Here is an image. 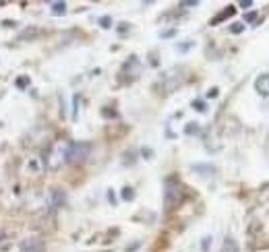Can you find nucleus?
<instances>
[{"instance_id":"obj_1","label":"nucleus","mask_w":269,"mask_h":252,"mask_svg":"<svg viewBox=\"0 0 269 252\" xmlns=\"http://www.w3.org/2000/svg\"><path fill=\"white\" fill-rule=\"evenodd\" d=\"M71 145L69 141H56L54 143V147L50 149V155L46 159L48 168L52 170H58L60 166H64V163H69V151H71Z\"/></svg>"},{"instance_id":"obj_2","label":"nucleus","mask_w":269,"mask_h":252,"mask_svg":"<svg viewBox=\"0 0 269 252\" xmlns=\"http://www.w3.org/2000/svg\"><path fill=\"white\" fill-rule=\"evenodd\" d=\"M185 199V188L182 184L174 178H168L166 184H164V203H166V209H174L178 207Z\"/></svg>"},{"instance_id":"obj_3","label":"nucleus","mask_w":269,"mask_h":252,"mask_svg":"<svg viewBox=\"0 0 269 252\" xmlns=\"http://www.w3.org/2000/svg\"><path fill=\"white\" fill-rule=\"evenodd\" d=\"M89 151H91V145H89V143H73V145H71V151H69V163H73V166L83 163L85 159H87Z\"/></svg>"},{"instance_id":"obj_4","label":"nucleus","mask_w":269,"mask_h":252,"mask_svg":"<svg viewBox=\"0 0 269 252\" xmlns=\"http://www.w3.org/2000/svg\"><path fill=\"white\" fill-rule=\"evenodd\" d=\"M255 89L261 97H269V72H263L257 76L255 81Z\"/></svg>"},{"instance_id":"obj_5","label":"nucleus","mask_w":269,"mask_h":252,"mask_svg":"<svg viewBox=\"0 0 269 252\" xmlns=\"http://www.w3.org/2000/svg\"><path fill=\"white\" fill-rule=\"evenodd\" d=\"M19 246H21V250H23V252H38L41 248V242H39L38 238H27Z\"/></svg>"},{"instance_id":"obj_6","label":"nucleus","mask_w":269,"mask_h":252,"mask_svg":"<svg viewBox=\"0 0 269 252\" xmlns=\"http://www.w3.org/2000/svg\"><path fill=\"white\" fill-rule=\"evenodd\" d=\"M220 252H238V244H236L232 238H226V242L222 244Z\"/></svg>"},{"instance_id":"obj_7","label":"nucleus","mask_w":269,"mask_h":252,"mask_svg":"<svg viewBox=\"0 0 269 252\" xmlns=\"http://www.w3.org/2000/svg\"><path fill=\"white\" fill-rule=\"evenodd\" d=\"M232 15H234V6H228V8L224 10V13H220L218 17H215V19L211 21V25H218V23H222L224 19H228V17H232Z\"/></svg>"},{"instance_id":"obj_8","label":"nucleus","mask_w":269,"mask_h":252,"mask_svg":"<svg viewBox=\"0 0 269 252\" xmlns=\"http://www.w3.org/2000/svg\"><path fill=\"white\" fill-rule=\"evenodd\" d=\"M29 168L41 174V172L46 170V163H44V159H38V157H36V159H31V161H29Z\"/></svg>"},{"instance_id":"obj_9","label":"nucleus","mask_w":269,"mask_h":252,"mask_svg":"<svg viewBox=\"0 0 269 252\" xmlns=\"http://www.w3.org/2000/svg\"><path fill=\"white\" fill-rule=\"evenodd\" d=\"M50 199H52V207H58L62 201H64V194L60 190H52L50 192Z\"/></svg>"},{"instance_id":"obj_10","label":"nucleus","mask_w":269,"mask_h":252,"mask_svg":"<svg viewBox=\"0 0 269 252\" xmlns=\"http://www.w3.org/2000/svg\"><path fill=\"white\" fill-rule=\"evenodd\" d=\"M67 13V4L64 2H52V15H64Z\"/></svg>"},{"instance_id":"obj_11","label":"nucleus","mask_w":269,"mask_h":252,"mask_svg":"<svg viewBox=\"0 0 269 252\" xmlns=\"http://www.w3.org/2000/svg\"><path fill=\"white\" fill-rule=\"evenodd\" d=\"M133 199H135L133 188H131V186H124V188H122V201H133Z\"/></svg>"},{"instance_id":"obj_12","label":"nucleus","mask_w":269,"mask_h":252,"mask_svg":"<svg viewBox=\"0 0 269 252\" xmlns=\"http://www.w3.org/2000/svg\"><path fill=\"white\" fill-rule=\"evenodd\" d=\"M192 170L199 174H213L215 172V168H211V166H192Z\"/></svg>"},{"instance_id":"obj_13","label":"nucleus","mask_w":269,"mask_h":252,"mask_svg":"<svg viewBox=\"0 0 269 252\" xmlns=\"http://www.w3.org/2000/svg\"><path fill=\"white\" fill-rule=\"evenodd\" d=\"M185 133H187V135H195V133H199V124H197V122H191V124H187Z\"/></svg>"},{"instance_id":"obj_14","label":"nucleus","mask_w":269,"mask_h":252,"mask_svg":"<svg viewBox=\"0 0 269 252\" xmlns=\"http://www.w3.org/2000/svg\"><path fill=\"white\" fill-rule=\"evenodd\" d=\"M17 87H19V89H25V87H29V76H19V79H17Z\"/></svg>"},{"instance_id":"obj_15","label":"nucleus","mask_w":269,"mask_h":252,"mask_svg":"<svg viewBox=\"0 0 269 252\" xmlns=\"http://www.w3.org/2000/svg\"><path fill=\"white\" fill-rule=\"evenodd\" d=\"M100 25H102L104 29H108V27L112 25V19H110V17H102V19H100Z\"/></svg>"},{"instance_id":"obj_16","label":"nucleus","mask_w":269,"mask_h":252,"mask_svg":"<svg viewBox=\"0 0 269 252\" xmlns=\"http://www.w3.org/2000/svg\"><path fill=\"white\" fill-rule=\"evenodd\" d=\"M209 246H211V238L207 236V238H203V244H201V250L203 252H207L209 250Z\"/></svg>"},{"instance_id":"obj_17","label":"nucleus","mask_w":269,"mask_h":252,"mask_svg":"<svg viewBox=\"0 0 269 252\" xmlns=\"http://www.w3.org/2000/svg\"><path fill=\"white\" fill-rule=\"evenodd\" d=\"M192 108H197V112H205V104H203L201 100H197V102H192Z\"/></svg>"},{"instance_id":"obj_18","label":"nucleus","mask_w":269,"mask_h":252,"mask_svg":"<svg viewBox=\"0 0 269 252\" xmlns=\"http://www.w3.org/2000/svg\"><path fill=\"white\" fill-rule=\"evenodd\" d=\"M242 29H244V25H242V23H234V25H232V34H240Z\"/></svg>"},{"instance_id":"obj_19","label":"nucleus","mask_w":269,"mask_h":252,"mask_svg":"<svg viewBox=\"0 0 269 252\" xmlns=\"http://www.w3.org/2000/svg\"><path fill=\"white\" fill-rule=\"evenodd\" d=\"M191 46H192V41H185L182 46H178V50L180 52H187V50H191Z\"/></svg>"},{"instance_id":"obj_20","label":"nucleus","mask_w":269,"mask_h":252,"mask_svg":"<svg viewBox=\"0 0 269 252\" xmlns=\"http://www.w3.org/2000/svg\"><path fill=\"white\" fill-rule=\"evenodd\" d=\"M77 104H79V97H75V104H73V120H77Z\"/></svg>"},{"instance_id":"obj_21","label":"nucleus","mask_w":269,"mask_h":252,"mask_svg":"<svg viewBox=\"0 0 269 252\" xmlns=\"http://www.w3.org/2000/svg\"><path fill=\"white\" fill-rule=\"evenodd\" d=\"M176 34V29H170V31H164V34H161V37H172Z\"/></svg>"},{"instance_id":"obj_22","label":"nucleus","mask_w":269,"mask_h":252,"mask_svg":"<svg viewBox=\"0 0 269 252\" xmlns=\"http://www.w3.org/2000/svg\"><path fill=\"white\" fill-rule=\"evenodd\" d=\"M255 19H257V13H249V15H246V21H249V23H253Z\"/></svg>"},{"instance_id":"obj_23","label":"nucleus","mask_w":269,"mask_h":252,"mask_svg":"<svg viewBox=\"0 0 269 252\" xmlns=\"http://www.w3.org/2000/svg\"><path fill=\"white\" fill-rule=\"evenodd\" d=\"M207 97H218V89H215V87H213V89H209V91H207Z\"/></svg>"},{"instance_id":"obj_24","label":"nucleus","mask_w":269,"mask_h":252,"mask_svg":"<svg viewBox=\"0 0 269 252\" xmlns=\"http://www.w3.org/2000/svg\"><path fill=\"white\" fill-rule=\"evenodd\" d=\"M240 6H242V8H249V6H251V0H242Z\"/></svg>"},{"instance_id":"obj_25","label":"nucleus","mask_w":269,"mask_h":252,"mask_svg":"<svg viewBox=\"0 0 269 252\" xmlns=\"http://www.w3.org/2000/svg\"><path fill=\"white\" fill-rule=\"evenodd\" d=\"M2 238H4V234H2V232H0V240H2Z\"/></svg>"}]
</instances>
